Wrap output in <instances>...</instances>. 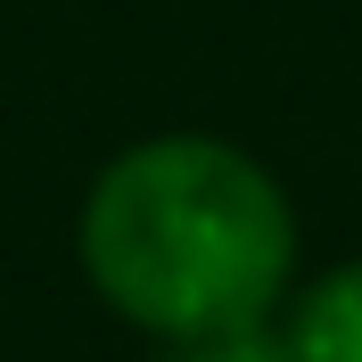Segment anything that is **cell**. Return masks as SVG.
<instances>
[{
	"instance_id": "cell-2",
	"label": "cell",
	"mask_w": 362,
	"mask_h": 362,
	"mask_svg": "<svg viewBox=\"0 0 362 362\" xmlns=\"http://www.w3.org/2000/svg\"><path fill=\"white\" fill-rule=\"evenodd\" d=\"M288 346L296 362H362V264H338L313 280V296L288 321Z\"/></svg>"
},
{
	"instance_id": "cell-1",
	"label": "cell",
	"mask_w": 362,
	"mask_h": 362,
	"mask_svg": "<svg viewBox=\"0 0 362 362\" xmlns=\"http://www.w3.org/2000/svg\"><path fill=\"white\" fill-rule=\"evenodd\" d=\"M83 272L157 338L264 321L296 272V214L280 181L230 140H140L90 181Z\"/></svg>"
},
{
	"instance_id": "cell-3",
	"label": "cell",
	"mask_w": 362,
	"mask_h": 362,
	"mask_svg": "<svg viewBox=\"0 0 362 362\" xmlns=\"http://www.w3.org/2000/svg\"><path fill=\"white\" fill-rule=\"evenodd\" d=\"M157 362H296V346L264 321H230V329H198V338H165Z\"/></svg>"
}]
</instances>
